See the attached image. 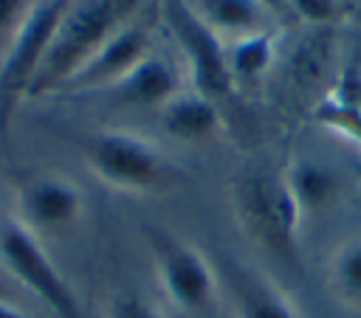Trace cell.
I'll use <instances>...</instances> for the list:
<instances>
[{
	"mask_svg": "<svg viewBox=\"0 0 361 318\" xmlns=\"http://www.w3.org/2000/svg\"><path fill=\"white\" fill-rule=\"evenodd\" d=\"M107 93L116 96L121 104H130V107L161 110L172 96L180 93V79H178V70L164 56L149 53L121 82L107 87Z\"/></svg>",
	"mask_w": 361,
	"mask_h": 318,
	"instance_id": "cell-12",
	"label": "cell"
},
{
	"mask_svg": "<svg viewBox=\"0 0 361 318\" xmlns=\"http://www.w3.org/2000/svg\"><path fill=\"white\" fill-rule=\"evenodd\" d=\"M144 56H149V31L147 25L133 20L124 28H118L82 70H76V76L62 87V93L107 90L116 82H121Z\"/></svg>",
	"mask_w": 361,
	"mask_h": 318,
	"instance_id": "cell-9",
	"label": "cell"
},
{
	"mask_svg": "<svg viewBox=\"0 0 361 318\" xmlns=\"http://www.w3.org/2000/svg\"><path fill=\"white\" fill-rule=\"evenodd\" d=\"M104 318H166V315L155 301H149L138 293H118L110 298Z\"/></svg>",
	"mask_w": 361,
	"mask_h": 318,
	"instance_id": "cell-19",
	"label": "cell"
},
{
	"mask_svg": "<svg viewBox=\"0 0 361 318\" xmlns=\"http://www.w3.org/2000/svg\"><path fill=\"white\" fill-rule=\"evenodd\" d=\"M276 17H285V14H290V8H288V0H262Z\"/></svg>",
	"mask_w": 361,
	"mask_h": 318,
	"instance_id": "cell-22",
	"label": "cell"
},
{
	"mask_svg": "<svg viewBox=\"0 0 361 318\" xmlns=\"http://www.w3.org/2000/svg\"><path fill=\"white\" fill-rule=\"evenodd\" d=\"M17 220L39 239L71 231L85 214L82 189L56 172L34 174L17 189Z\"/></svg>",
	"mask_w": 361,
	"mask_h": 318,
	"instance_id": "cell-8",
	"label": "cell"
},
{
	"mask_svg": "<svg viewBox=\"0 0 361 318\" xmlns=\"http://www.w3.org/2000/svg\"><path fill=\"white\" fill-rule=\"evenodd\" d=\"M0 318H28L20 307H14L11 301H6L3 295H0Z\"/></svg>",
	"mask_w": 361,
	"mask_h": 318,
	"instance_id": "cell-21",
	"label": "cell"
},
{
	"mask_svg": "<svg viewBox=\"0 0 361 318\" xmlns=\"http://www.w3.org/2000/svg\"><path fill=\"white\" fill-rule=\"evenodd\" d=\"M355 20H358V23H361V11H355Z\"/></svg>",
	"mask_w": 361,
	"mask_h": 318,
	"instance_id": "cell-23",
	"label": "cell"
},
{
	"mask_svg": "<svg viewBox=\"0 0 361 318\" xmlns=\"http://www.w3.org/2000/svg\"><path fill=\"white\" fill-rule=\"evenodd\" d=\"M166 25L186 56L192 90L212 98L214 104L234 96V79L228 73L226 39L214 34L189 6V0H164Z\"/></svg>",
	"mask_w": 361,
	"mask_h": 318,
	"instance_id": "cell-7",
	"label": "cell"
},
{
	"mask_svg": "<svg viewBox=\"0 0 361 318\" xmlns=\"http://www.w3.org/2000/svg\"><path fill=\"white\" fill-rule=\"evenodd\" d=\"M285 180H288V186H290V191L299 200L305 214L330 205L338 197V189H341V180L333 169H327L324 163L305 160V158H296V160L288 163Z\"/></svg>",
	"mask_w": 361,
	"mask_h": 318,
	"instance_id": "cell-15",
	"label": "cell"
},
{
	"mask_svg": "<svg viewBox=\"0 0 361 318\" xmlns=\"http://www.w3.org/2000/svg\"><path fill=\"white\" fill-rule=\"evenodd\" d=\"M0 295H3V287H0Z\"/></svg>",
	"mask_w": 361,
	"mask_h": 318,
	"instance_id": "cell-24",
	"label": "cell"
},
{
	"mask_svg": "<svg viewBox=\"0 0 361 318\" xmlns=\"http://www.w3.org/2000/svg\"><path fill=\"white\" fill-rule=\"evenodd\" d=\"M73 0H34L8 48L0 56V132L6 129L11 110L28 93L34 73L39 70L54 31Z\"/></svg>",
	"mask_w": 361,
	"mask_h": 318,
	"instance_id": "cell-6",
	"label": "cell"
},
{
	"mask_svg": "<svg viewBox=\"0 0 361 318\" xmlns=\"http://www.w3.org/2000/svg\"><path fill=\"white\" fill-rule=\"evenodd\" d=\"M85 163L104 186L124 194H164L178 183L166 152L133 129H102L90 135Z\"/></svg>",
	"mask_w": 361,
	"mask_h": 318,
	"instance_id": "cell-3",
	"label": "cell"
},
{
	"mask_svg": "<svg viewBox=\"0 0 361 318\" xmlns=\"http://www.w3.org/2000/svg\"><path fill=\"white\" fill-rule=\"evenodd\" d=\"M34 0H0V56L8 48L14 31L20 28L23 17L28 14Z\"/></svg>",
	"mask_w": 361,
	"mask_h": 318,
	"instance_id": "cell-20",
	"label": "cell"
},
{
	"mask_svg": "<svg viewBox=\"0 0 361 318\" xmlns=\"http://www.w3.org/2000/svg\"><path fill=\"white\" fill-rule=\"evenodd\" d=\"M195 14L220 37H245L274 28V11L262 0H189Z\"/></svg>",
	"mask_w": 361,
	"mask_h": 318,
	"instance_id": "cell-13",
	"label": "cell"
},
{
	"mask_svg": "<svg viewBox=\"0 0 361 318\" xmlns=\"http://www.w3.org/2000/svg\"><path fill=\"white\" fill-rule=\"evenodd\" d=\"M138 14V0H73L62 14L39 70L31 79L28 98L62 93L96 51Z\"/></svg>",
	"mask_w": 361,
	"mask_h": 318,
	"instance_id": "cell-1",
	"label": "cell"
},
{
	"mask_svg": "<svg viewBox=\"0 0 361 318\" xmlns=\"http://www.w3.org/2000/svg\"><path fill=\"white\" fill-rule=\"evenodd\" d=\"M228 203L245 239L279 262L296 259L305 211L285 180V172L245 166L231 177Z\"/></svg>",
	"mask_w": 361,
	"mask_h": 318,
	"instance_id": "cell-2",
	"label": "cell"
},
{
	"mask_svg": "<svg viewBox=\"0 0 361 318\" xmlns=\"http://www.w3.org/2000/svg\"><path fill=\"white\" fill-rule=\"evenodd\" d=\"M152 267L161 295L180 315H206L220 295V273L192 242L152 234Z\"/></svg>",
	"mask_w": 361,
	"mask_h": 318,
	"instance_id": "cell-5",
	"label": "cell"
},
{
	"mask_svg": "<svg viewBox=\"0 0 361 318\" xmlns=\"http://www.w3.org/2000/svg\"><path fill=\"white\" fill-rule=\"evenodd\" d=\"M276 48H279V31L276 28L234 37L226 45V59H228V73L234 79V87L259 82L271 70V65L276 59Z\"/></svg>",
	"mask_w": 361,
	"mask_h": 318,
	"instance_id": "cell-14",
	"label": "cell"
},
{
	"mask_svg": "<svg viewBox=\"0 0 361 318\" xmlns=\"http://www.w3.org/2000/svg\"><path fill=\"white\" fill-rule=\"evenodd\" d=\"M288 8L299 20L310 23V25H322V28L336 23V20H341L350 11L344 6V0H288Z\"/></svg>",
	"mask_w": 361,
	"mask_h": 318,
	"instance_id": "cell-18",
	"label": "cell"
},
{
	"mask_svg": "<svg viewBox=\"0 0 361 318\" xmlns=\"http://www.w3.org/2000/svg\"><path fill=\"white\" fill-rule=\"evenodd\" d=\"M220 287L228 295L231 318H305L296 301L265 273L231 262Z\"/></svg>",
	"mask_w": 361,
	"mask_h": 318,
	"instance_id": "cell-10",
	"label": "cell"
},
{
	"mask_svg": "<svg viewBox=\"0 0 361 318\" xmlns=\"http://www.w3.org/2000/svg\"><path fill=\"white\" fill-rule=\"evenodd\" d=\"M327 284L336 301L350 310H361V236H350L333 250Z\"/></svg>",
	"mask_w": 361,
	"mask_h": 318,
	"instance_id": "cell-17",
	"label": "cell"
},
{
	"mask_svg": "<svg viewBox=\"0 0 361 318\" xmlns=\"http://www.w3.org/2000/svg\"><path fill=\"white\" fill-rule=\"evenodd\" d=\"M0 265L56 318H82L76 293L42 248V239L17 217H0Z\"/></svg>",
	"mask_w": 361,
	"mask_h": 318,
	"instance_id": "cell-4",
	"label": "cell"
},
{
	"mask_svg": "<svg viewBox=\"0 0 361 318\" xmlns=\"http://www.w3.org/2000/svg\"><path fill=\"white\" fill-rule=\"evenodd\" d=\"M313 121L361 146V90L344 82L313 107Z\"/></svg>",
	"mask_w": 361,
	"mask_h": 318,
	"instance_id": "cell-16",
	"label": "cell"
},
{
	"mask_svg": "<svg viewBox=\"0 0 361 318\" xmlns=\"http://www.w3.org/2000/svg\"><path fill=\"white\" fill-rule=\"evenodd\" d=\"M158 118L161 129L180 144H206L223 127L217 104L195 90H180L178 96H172L158 110Z\"/></svg>",
	"mask_w": 361,
	"mask_h": 318,
	"instance_id": "cell-11",
	"label": "cell"
}]
</instances>
